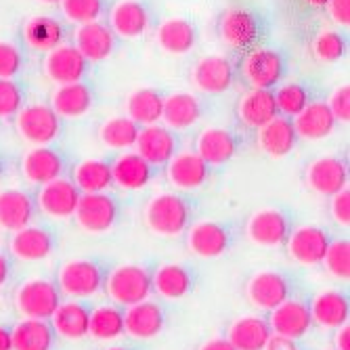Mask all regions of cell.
<instances>
[{"mask_svg":"<svg viewBox=\"0 0 350 350\" xmlns=\"http://www.w3.org/2000/svg\"><path fill=\"white\" fill-rule=\"evenodd\" d=\"M135 147H137V153L147 164L160 166V164L170 162V157L176 151V139L166 126L151 124V126H145L143 131H139Z\"/></svg>","mask_w":350,"mask_h":350,"instance_id":"17","label":"cell"},{"mask_svg":"<svg viewBox=\"0 0 350 350\" xmlns=\"http://www.w3.org/2000/svg\"><path fill=\"white\" fill-rule=\"evenodd\" d=\"M302 3H306L308 7H317V9H323L329 0H302Z\"/></svg>","mask_w":350,"mask_h":350,"instance_id":"58","label":"cell"},{"mask_svg":"<svg viewBox=\"0 0 350 350\" xmlns=\"http://www.w3.org/2000/svg\"><path fill=\"white\" fill-rule=\"evenodd\" d=\"M298 135L290 118L275 116L258 129V145L271 157H285L296 147Z\"/></svg>","mask_w":350,"mask_h":350,"instance_id":"25","label":"cell"},{"mask_svg":"<svg viewBox=\"0 0 350 350\" xmlns=\"http://www.w3.org/2000/svg\"><path fill=\"white\" fill-rule=\"evenodd\" d=\"M265 350H300L296 340L292 338H285V336H277V334H271Z\"/></svg>","mask_w":350,"mask_h":350,"instance_id":"53","label":"cell"},{"mask_svg":"<svg viewBox=\"0 0 350 350\" xmlns=\"http://www.w3.org/2000/svg\"><path fill=\"white\" fill-rule=\"evenodd\" d=\"M210 174V166L202 160L196 151H185L172 155L168 162V180L176 189H200Z\"/></svg>","mask_w":350,"mask_h":350,"instance_id":"21","label":"cell"},{"mask_svg":"<svg viewBox=\"0 0 350 350\" xmlns=\"http://www.w3.org/2000/svg\"><path fill=\"white\" fill-rule=\"evenodd\" d=\"M200 350H235V348L231 346V342L227 338H214V340L206 342Z\"/></svg>","mask_w":350,"mask_h":350,"instance_id":"55","label":"cell"},{"mask_svg":"<svg viewBox=\"0 0 350 350\" xmlns=\"http://www.w3.org/2000/svg\"><path fill=\"white\" fill-rule=\"evenodd\" d=\"M57 283L72 298H90L103 290L105 273L92 260H70L61 267Z\"/></svg>","mask_w":350,"mask_h":350,"instance_id":"4","label":"cell"},{"mask_svg":"<svg viewBox=\"0 0 350 350\" xmlns=\"http://www.w3.org/2000/svg\"><path fill=\"white\" fill-rule=\"evenodd\" d=\"M88 336L97 340H116L124 336V310L118 304H103L90 310Z\"/></svg>","mask_w":350,"mask_h":350,"instance_id":"42","label":"cell"},{"mask_svg":"<svg viewBox=\"0 0 350 350\" xmlns=\"http://www.w3.org/2000/svg\"><path fill=\"white\" fill-rule=\"evenodd\" d=\"M111 178H113V185L122 189H129V191L143 189L151 180V164H147L137 151L122 153L111 164Z\"/></svg>","mask_w":350,"mask_h":350,"instance_id":"35","label":"cell"},{"mask_svg":"<svg viewBox=\"0 0 350 350\" xmlns=\"http://www.w3.org/2000/svg\"><path fill=\"white\" fill-rule=\"evenodd\" d=\"M202 116L200 101L189 92H174L168 99H164L162 120L166 122L168 129L185 131L189 126H193Z\"/></svg>","mask_w":350,"mask_h":350,"instance_id":"36","label":"cell"},{"mask_svg":"<svg viewBox=\"0 0 350 350\" xmlns=\"http://www.w3.org/2000/svg\"><path fill=\"white\" fill-rule=\"evenodd\" d=\"M237 116L247 129L258 131L260 126H265L275 116H279L277 103H275V92L271 88H252L239 101Z\"/></svg>","mask_w":350,"mask_h":350,"instance_id":"24","label":"cell"},{"mask_svg":"<svg viewBox=\"0 0 350 350\" xmlns=\"http://www.w3.org/2000/svg\"><path fill=\"white\" fill-rule=\"evenodd\" d=\"M164 97L153 88L135 90L126 101V116L139 126H151L162 120Z\"/></svg>","mask_w":350,"mask_h":350,"instance_id":"37","label":"cell"},{"mask_svg":"<svg viewBox=\"0 0 350 350\" xmlns=\"http://www.w3.org/2000/svg\"><path fill=\"white\" fill-rule=\"evenodd\" d=\"M306 185L314 193L332 198L348 185V168L340 157H319L306 170Z\"/></svg>","mask_w":350,"mask_h":350,"instance_id":"16","label":"cell"},{"mask_svg":"<svg viewBox=\"0 0 350 350\" xmlns=\"http://www.w3.org/2000/svg\"><path fill=\"white\" fill-rule=\"evenodd\" d=\"M53 247H55V239L42 227L27 225L15 231L11 237V252L17 258L27 260V262H38V260L49 258L53 254Z\"/></svg>","mask_w":350,"mask_h":350,"instance_id":"23","label":"cell"},{"mask_svg":"<svg viewBox=\"0 0 350 350\" xmlns=\"http://www.w3.org/2000/svg\"><path fill=\"white\" fill-rule=\"evenodd\" d=\"M25 42L36 51H51L63 42V25L53 17H31L23 25Z\"/></svg>","mask_w":350,"mask_h":350,"instance_id":"40","label":"cell"},{"mask_svg":"<svg viewBox=\"0 0 350 350\" xmlns=\"http://www.w3.org/2000/svg\"><path fill=\"white\" fill-rule=\"evenodd\" d=\"M258 21L245 9H229L218 21V34L227 46L245 51L258 40Z\"/></svg>","mask_w":350,"mask_h":350,"instance_id":"11","label":"cell"},{"mask_svg":"<svg viewBox=\"0 0 350 350\" xmlns=\"http://www.w3.org/2000/svg\"><path fill=\"white\" fill-rule=\"evenodd\" d=\"M9 277H11V262H9V258L5 256L3 252H0V288L9 281Z\"/></svg>","mask_w":350,"mask_h":350,"instance_id":"56","label":"cell"},{"mask_svg":"<svg viewBox=\"0 0 350 350\" xmlns=\"http://www.w3.org/2000/svg\"><path fill=\"white\" fill-rule=\"evenodd\" d=\"M34 220V202L21 189L0 191V229L19 231Z\"/></svg>","mask_w":350,"mask_h":350,"instance_id":"22","label":"cell"},{"mask_svg":"<svg viewBox=\"0 0 350 350\" xmlns=\"http://www.w3.org/2000/svg\"><path fill=\"white\" fill-rule=\"evenodd\" d=\"M336 350H350V327L348 323L346 325H340L336 327Z\"/></svg>","mask_w":350,"mask_h":350,"instance_id":"54","label":"cell"},{"mask_svg":"<svg viewBox=\"0 0 350 350\" xmlns=\"http://www.w3.org/2000/svg\"><path fill=\"white\" fill-rule=\"evenodd\" d=\"M329 235L325 229L314 227V225H306L296 229L290 237H288V252L290 256L304 267H314L321 265L325 258V252L329 247Z\"/></svg>","mask_w":350,"mask_h":350,"instance_id":"9","label":"cell"},{"mask_svg":"<svg viewBox=\"0 0 350 350\" xmlns=\"http://www.w3.org/2000/svg\"><path fill=\"white\" fill-rule=\"evenodd\" d=\"M247 235L254 243L262 247H277L288 241L290 237V222L283 212L275 208H265L254 212L247 220Z\"/></svg>","mask_w":350,"mask_h":350,"instance_id":"13","label":"cell"},{"mask_svg":"<svg viewBox=\"0 0 350 350\" xmlns=\"http://www.w3.org/2000/svg\"><path fill=\"white\" fill-rule=\"evenodd\" d=\"M21 70V53L13 42L0 40V78L17 76Z\"/></svg>","mask_w":350,"mask_h":350,"instance_id":"49","label":"cell"},{"mask_svg":"<svg viewBox=\"0 0 350 350\" xmlns=\"http://www.w3.org/2000/svg\"><path fill=\"white\" fill-rule=\"evenodd\" d=\"M149 27V13L137 0H120L111 11V29L122 38H139Z\"/></svg>","mask_w":350,"mask_h":350,"instance_id":"33","label":"cell"},{"mask_svg":"<svg viewBox=\"0 0 350 350\" xmlns=\"http://www.w3.org/2000/svg\"><path fill=\"white\" fill-rule=\"evenodd\" d=\"M53 111L59 118H82L92 107V92L86 84L74 82V84H59L53 92Z\"/></svg>","mask_w":350,"mask_h":350,"instance_id":"31","label":"cell"},{"mask_svg":"<svg viewBox=\"0 0 350 350\" xmlns=\"http://www.w3.org/2000/svg\"><path fill=\"white\" fill-rule=\"evenodd\" d=\"M325 7L329 11V17L338 25H344V27L350 25V0H329Z\"/></svg>","mask_w":350,"mask_h":350,"instance_id":"52","label":"cell"},{"mask_svg":"<svg viewBox=\"0 0 350 350\" xmlns=\"http://www.w3.org/2000/svg\"><path fill=\"white\" fill-rule=\"evenodd\" d=\"M312 53L321 63H336L346 55V40L338 31L325 29L312 40Z\"/></svg>","mask_w":350,"mask_h":350,"instance_id":"46","label":"cell"},{"mask_svg":"<svg viewBox=\"0 0 350 350\" xmlns=\"http://www.w3.org/2000/svg\"><path fill=\"white\" fill-rule=\"evenodd\" d=\"M3 170H5V166H3V160H0V176H3Z\"/></svg>","mask_w":350,"mask_h":350,"instance_id":"61","label":"cell"},{"mask_svg":"<svg viewBox=\"0 0 350 350\" xmlns=\"http://www.w3.org/2000/svg\"><path fill=\"white\" fill-rule=\"evenodd\" d=\"M0 350H13V338H11V329L0 325Z\"/></svg>","mask_w":350,"mask_h":350,"instance_id":"57","label":"cell"},{"mask_svg":"<svg viewBox=\"0 0 350 350\" xmlns=\"http://www.w3.org/2000/svg\"><path fill=\"white\" fill-rule=\"evenodd\" d=\"M13 350H53L55 329L42 319H23L11 329Z\"/></svg>","mask_w":350,"mask_h":350,"instance_id":"34","label":"cell"},{"mask_svg":"<svg viewBox=\"0 0 350 350\" xmlns=\"http://www.w3.org/2000/svg\"><path fill=\"white\" fill-rule=\"evenodd\" d=\"M294 131L298 137L308 141H319L334 133L336 129V118L332 116L327 103L317 101L308 103L296 118H294Z\"/></svg>","mask_w":350,"mask_h":350,"instance_id":"26","label":"cell"},{"mask_svg":"<svg viewBox=\"0 0 350 350\" xmlns=\"http://www.w3.org/2000/svg\"><path fill=\"white\" fill-rule=\"evenodd\" d=\"M151 279L153 290L168 300L185 298L191 292V288H193L191 273L183 265H164L155 271V275H151Z\"/></svg>","mask_w":350,"mask_h":350,"instance_id":"38","label":"cell"},{"mask_svg":"<svg viewBox=\"0 0 350 350\" xmlns=\"http://www.w3.org/2000/svg\"><path fill=\"white\" fill-rule=\"evenodd\" d=\"M189 204L174 193L155 196L145 208V220L153 233L164 237H176L189 227Z\"/></svg>","mask_w":350,"mask_h":350,"instance_id":"2","label":"cell"},{"mask_svg":"<svg viewBox=\"0 0 350 350\" xmlns=\"http://www.w3.org/2000/svg\"><path fill=\"white\" fill-rule=\"evenodd\" d=\"M17 131L31 145H49L61 133V118L49 105H27L17 111Z\"/></svg>","mask_w":350,"mask_h":350,"instance_id":"5","label":"cell"},{"mask_svg":"<svg viewBox=\"0 0 350 350\" xmlns=\"http://www.w3.org/2000/svg\"><path fill=\"white\" fill-rule=\"evenodd\" d=\"M187 243L191 252L198 254L202 258H218L222 256L231 243V235L227 227H222L220 222L214 220H204L191 227L187 235Z\"/></svg>","mask_w":350,"mask_h":350,"instance_id":"19","label":"cell"},{"mask_svg":"<svg viewBox=\"0 0 350 350\" xmlns=\"http://www.w3.org/2000/svg\"><path fill=\"white\" fill-rule=\"evenodd\" d=\"M88 317L90 308L82 302H61L51 317V325L63 338L82 340L88 336Z\"/></svg>","mask_w":350,"mask_h":350,"instance_id":"32","label":"cell"},{"mask_svg":"<svg viewBox=\"0 0 350 350\" xmlns=\"http://www.w3.org/2000/svg\"><path fill=\"white\" fill-rule=\"evenodd\" d=\"M241 70L252 88H273L283 76V59L273 49H252Z\"/></svg>","mask_w":350,"mask_h":350,"instance_id":"10","label":"cell"},{"mask_svg":"<svg viewBox=\"0 0 350 350\" xmlns=\"http://www.w3.org/2000/svg\"><path fill=\"white\" fill-rule=\"evenodd\" d=\"M61 11L72 23L97 21L103 13V0H61Z\"/></svg>","mask_w":350,"mask_h":350,"instance_id":"47","label":"cell"},{"mask_svg":"<svg viewBox=\"0 0 350 350\" xmlns=\"http://www.w3.org/2000/svg\"><path fill=\"white\" fill-rule=\"evenodd\" d=\"M21 172L31 185H44L63 174V160L55 149L38 145L23 155Z\"/></svg>","mask_w":350,"mask_h":350,"instance_id":"20","label":"cell"},{"mask_svg":"<svg viewBox=\"0 0 350 350\" xmlns=\"http://www.w3.org/2000/svg\"><path fill=\"white\" fill-rule=\"evenodd\" d=\"M74 216L84 231L105 233L118 220V204L105 191L103 193H82Z\"/></svg>","mask_w":350,"mask_h":350,"instance_id":"6","label":"cell"},{"mask_svg":"<svg viewBox=\"0 0 350 350\" xmlns=\"http://www.w3.org/2000/svg\"><path fill=\"white\" fill-rule=\"evenodd\" d=\"M105 350H129V348H124V346H111V348H105Z\"/></svg>","mask_w":350,"mask_h":350,"instance_id":"60","label":"cell"},{"mask_svg":"<svg viewBox=\"0 0 350 350\" xmlns=\"http://www.w3.org/2000/svg\"><path fill=\"white\" fill-rule=\"evenodd\" d=\"M78 187L68 178H55L51 183H44L38 191V208L51 216V218H72L76 212V206L80 202Z\"/></svg>","mask_w":350,"mask_h":350,"instance_id":"8","label":"cell"},{"mask_svg":"<svg viewBox=\"0 0 350 350\" xmlns=\"http://www.w3.org/2000/svg\"><path fill=\"white\" fill-rule=\"evenodd\" d=\"M23 105V94L11 78H0V118L17 116Z\"/></svg>","mask_w":350,"mask_h":350,"instance_id":"48","label":"cell"},{"mask_svg":"<svg viewBox=\"0 0 350 350\" xmlns=\"http://www.w3.org/2000/svg\"><path fill=\"white\" fill-rule=\"evenodd\" d=\"M237 151L235 137L225 129H206L198 137L196 153L208 166H220L227 164Z\"/></svg>","mask_w":350,"mask_h":350,"instance_id":"29","label":"cell"},{"mask_svg":"<svg viewBox=\"0 0 350 350\" xmlns=\"http://www.w3.org/2000/svg\"><path fill=\"white\" fill-rule=\"evenodd\" d=\"M275 103H277V111L283 118H296L306 105H308V92L302 84H285L281 88H277L275 92Z\"/></svg>","mask_w":350,"mask_h":350,"instance_id":"44","label":"cell"},{"mask_svg":"<svg viewBox=\"0 0 350 350\" xmlns=\"http://www.w3.org/2000/svg\"><path fill=\"white\" fill-rule=\"evenodd\" d=\"M247 298L260 308L273 310L290 298V281L277 271H262L250 279Z\"/></svg>","mask_w":350,"mask_h":350,"instance_id":"18","label":"cell"},{"mask_svg":"<svg viewBox=\"0 0 350 350\" xmlns=\"http://www.w3.org/2000/svg\"><path fill=\"white\" fill-rule=\"evenodd\" d=\"M74 185L80 193H103L113 185L111 164L105 160H84L74 170Z\"/></svg>","mask_w":350,"mask_h":350,"instance_id":"41","label":"cell"},{"mask_svg":"<svg viewBox=\"0 0 350 350\" xmlns=\"http://www.w3.org/2000/svg\"><path fill=\"white\" fill-rule=\"evenodd\" d=\"M271 334L269 321H265L262 317L247 314L229 327L227 340L235 350H265Z\"/></svg>","mask_w":350,"mask_h":350,"instance_id":"28","label":"cell"},{"mask_svg":"<svg viewBox=\"0 0 350 350\" xmlns=\"http://www.w3.org/2000/svg\"><path fill=\"white\" fill-rule=\"evenodd\" d=\"M329 212H332V218L338 222L342 227H348L350 225V189L344 187L342 191L332 196V202H329Z\"/></svg>","mask_w":350,"mask_h":350,"instance_id":"51","label":"cell"},{"mask_svg":"<svg viewBox=\"0 0 350 350\" xmlns=\"http://www.w3.org/2000/svg\"><path fill=\"white\" fill-rule=\"evenodd\" d=\"M164 323H166L164 308L151 300H143L139 304L126 306L124 310V334H129L131 338H137V340L155 338L164 329Z\"/></svg>","mask_w":350,"mask_h":350,"instance_id":"14","label":"cell"},{"mask_svg":"<svg viewBox=\"0 0 350 350\" xmlns=\"http://www.w3.org/2000/svg\"><path fill=\"white\" fill-rule=\"evenodd\" d=\"M233 63L222 57V55H210L198 61V66L193 68L191 80H193L196 88L202 92L210 94H220L231 88L233 84Z\"/></svg>","mask_w":350,"mask_h":350,"instance_id":"15","label":"cell"},{"mask_svg":"<svg viewBox=\"0 0 350 350\" xmlns=\"http://www.w3.org/2000/svg\"><path fill=\"white\" fill-rule=\"evenodd\" d=\"M329 271V275H334L340 281H348L350 279V243L348 239H338V241H329V247L325 252L323 262Z\"/></svg>","mask_w":350,"mask_h":350,"instance_id":"45","label":"cell"},{"mask_svg":"<svg viewBox=\"0 0 350 350\" xmlns=\"http://www.w3.org/2000/svg\"><path fill=\"white\" fill-rule=\"evenodd\" d=\"M40 3H44V5H59L61 0H40Z\"/></svg>","mask_w":350,"mask_h":350,"instance_id":"59","label":"cell"},{"mask_svg":"<svg viewBox=\"0 0 350 350\" xmlns=\"http://www.w3.org/2000/svg\"><path fill=\"white\" fill-rule=\"evenodd\" d=\"M76 49L82 53L86 61H103L113 51V34L111 29L99 21L82 23L76 29Z\"/></svg>","mask_w":350,"mask_h":350,"instance_id":"27","label":"cell"},{"mask_svg":"<svg viewBox=\"0 0 350 350\" xmlns=\"http://www.w3.org/2000/svg\"><path fill=\"white\" fill-rule=\"evenodd\" d=\"M88 68V61L76 46L59 44L49 51L44 59V74L55 84H74L82 82Z\"/></svg>","mask_w":350,"mask_h":350,"instance_id":"7","label":"cell"},{"mask_svg":"<svg viewBox=\"0 0 350 350\" xmlns=\"http://www.w3.org/2000/svg\"><path fill=\"white\" fill-rule=\"evenodd\" d=\"M269 327L273 334L292 338V340L306 336L308 329L312 327V317H310L308 304L288 298L285 302H281L279 306H275L271 310Z\"/></svg>","mask_w":350,"mask_h":350,"instance_id":"12","label":"cell"},{"mask_svg":"<svg viewBox=\"0 0 350 350\" xmlns=\"http://www.w3.org/2000/svg\"><path fill=\"white\" fill-rule=\"evenodd\" d=\"M15 302L25 319L49 321L61 304V294L57 285L49 279H29L17 290Z\"/></svg>","mask_w":350,"mask_h":350,"instance_id":"3","label":"cell"},{"mask_svg":"<svg viewBox=\"0 0 350 350\" xmlns=\"http://www.w3.org/2000/svg\"><path fill=\"white\" fill-rule=\"evenodd\" d=\"M310 308V317L312 323H319L321 327H340L348 323L350 317V304H348V296H344L342 292L329 290V292H321L312 300Z\"/></svg>","mask_w":350,"mask_h":350,"instance_id":"30","label":"cell"},{"mask_svg":"<svg viewBox=\"0 0 350 350\" xmlns=\"http://www.w3.org/2000/svg\"><path fill=\"white\" fill-rule=\"evenodd\" d=\"M157 44L170 55H185L196 44V27L185 19H168L157 27Z\"/></svg>","mask_w":350,"mask_h":350,"instance_id":"39","label":"cell"},{"mask_svg":"<svg viewBox=\"0 0 350 350\" xmlns=\"http://www.w3.org/2000/svg\"><path fill=\"white\" fill-rule=\"evenodd\" d=\"M327 107L332 116L336 118V122H342V124L350 122V86L348 84L334 90V94L327 101Z\"/></svg>","mask_w":350,"mask_h":350,"instance_id":"50","label":"cell"},{"mask_svg":"<svg viewBox=\"0 0 350 350\" xmlns=\"http://www.w3.org/2000/svg\"><path fill=\"white\" fill-rule=\"evenodd\" d=\"M103 288L118 306H133L149 300L153 292V279L151 273L141 265H122L105 277Z\"/></svg>","mask_w":350,"mask_h":350,"instance_id":"1","label":"cell"},{"mask_svg":"<svg viewBox=\"0 0 350 350\" xmlns=\"http://www.w3.org/2000/svg\"><path fill=\"white\" fill-rule=\"evenodd\" d=\"M139 124H135L129 116L111 118L101 126V141L109 149H131L139 137Z\"/></svg>","mask_w":350,"mask_h":350,"instance_id":"43","label":"cell"}]
</instances>
